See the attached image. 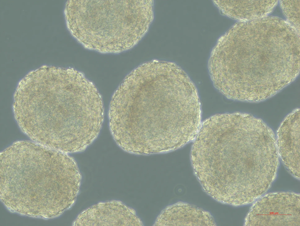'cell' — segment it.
Segmentation results:
<instances>
[{
    "label": "cell",
    "mask_w": 300,
    "mask_h": 226,
    "mask_svg": "<svg viewBox=\"0 0 300 226\" xmlns=\"http://www.w3.org/2000/svg\"><path fill=\"white\" fill-rule=\"evenodd\" d=\"M276 141L279 155L286 167L293 174L299 177V110L287 116L279 126Z\"/></svg>",
    "instance_id": "6da1fadb"
},
{
    "label": "cell",
    "mask_w": 300,
    "mask_h": 226,
    "mask_svg": "<svg viewBox=\"0 0 300 226\" xmlns=\"http://www.w3.org/2000/svg\"><path fill=\"white\" fill-rule=\"evenodd\" d=\"M270 195L271 197L270 199L268 194L267 196L270 202L266 196L268 200L265 196L267 201L263 197L258 201L254 205L260 207V210H262L260 211H255L258 213L254 214H260V216H258V218L260 220L262 219L261 221L263 220L262 222L265 220L267 221L265 226H283L281 220L284 226H291L289 223H291L287 219L291 221L290 218L292 220V218H295L300 220V207L299 205L298 206V204H300V201L295 203L293 201L288 203V200H281V201L280 200L279 202H273L271 194Z\"/></svg>",
    "instance_id": "7a4b0ae2"
}]
</instances>
